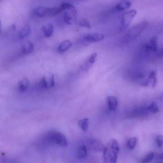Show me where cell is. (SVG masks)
I'll use <instances>...</instances> for the list:
<instances>
[{
	"instance_id": "obj_1",
	"label": "cell",
	"mask_w": 163,
	"mask_h": 163,
	"mask_svg": "<svg viewBox=\"0 0 163 163\" xmlns=\"http://www.w3.org/2000/svg\"><path fill=\"white\" fill-rule=\"evenodd\" d=\"M120 147L117 140L112 139L104 146L103 151L104 163H117Z\"/></svg>"
},
{
	"instance_id": "obj_2",
	"label": "cell",
	"mask_w": 163,
	"mask_h": 163,
	"mask_svg": "<svg viewBox=\"0 0 163 163\" xmlns=\"http://www.w3.org/2000/svg\"><path fill=\"white\" fill-rule=\"evenodd\" d=\"M148 25V22L146 21H144L137 24L128 31L124 37V41L126 43L133 41L141 35L147 28Z\"/></svg>"
},
{
	"instance_id": "obj_3",
	"label": "cell",
	"mask_w": 163,
	"mask_h": 163,
	"mask_svg": "<svg viewBox=\"0 0 163 163\" xmlns=\"http://www.w3.org/2000/svg\"><path fill=\"white\" fill-rule=\"evenodd\" d=\"M49 142L56 144L62 147H66L68 145L67 138L63 133L58 131L51 130L47 135Z\"/></svg>"
},
{
	"instance_id": "obj_4",
	"label": "cell",
	"mask_w": 163,
	"mask_h": 163,
	"mask_svg": "<svg viewBox=\"0 0 163 163\" xmlns=\"http://www.w3.org/2000/svg\"><path fill=\"white\" fill-rule=\"evenodd\" d=\"M142 50L146 54L156 53L158 51V44L156 37H154L144 44L142 47Z\"/></svg>"
},
{
	"instance_id": "obj_5",
	"label": "cell",
	"mask_w": 163,
	"mask_h": 163,
	"mask_svg": "<svg viewBox=\"0 0 163 163\" xmlns=\"http://www.w3.org/2000/svg\"><path fill=\"white\" fill-rule=\"evenodd\" d=\"M137 13V11L135 10L129 11L123 13L121 18L122 27L125 28L128 27L134 18L136 17Z\"/></svg>"
},
{
	"instance_id": "obj_6",
	"label": "cell",
	"mask_w": 163,
	"mask_h": 163,
	"mask_svg": "<svg viewBox=\"0 0 163 163\" xmlns=\"http://www.w3.org/2000/svg\"><path fill=\"white\" fill-rule=\"evenodd\" d=\"M77 11L75 6H74L71 8L65 11L64 12V20L66 24L72 25L76 21Z\"/></svg>"
},
{
	"instance_id": "obj_7",
	"label": "cell",
	"mask_w": 163,
	"mask_h": 163,
	"mask_svg": "<svg viewBox=\"0 0 163 163\" xmlns=\"http://www.w3.org/2000/svg\"><path fill=\"white\" fill-rule=\"evenodd\" d=\"M41 86L46 89L52 88L55 85V77L52 73H49L43 77L40 81Z\"/></svg>"
},
{
	"instance_id": "obj_8",
	"label": "cell",
	"mask_w": 163,
	"mask_h": 163,
	"mask_svg": "<svg viewBox=\"0 0 163 163\" xmlns=\"http://www.w3.org/2000/svg\"><path fill=\"white\" fill-rule=\"evenodd\" d=\"M50 8L49 7H45V6H39L34 10V14L39 17H49Z\"/></svg>"
},
{
	"instance_id": "obj_9",
	"label": "cell",
	"mask_w": 163,
	"mask_h": 163,
	"mask_svg": "<svg viewBox=\"0 0 163 163\" xmlns=\"http://www.w3.org/2000/svg\"><path fill=\"white\" fill-rule=\"evenodd\" d=\"M84 38L86 41L91 43H96L102 41L104 38L103 34L100 33H93L88 34L84 37Z\"/></svg>"
},
{
	"instance_id": "obj_10",
	"label": "cell",
	"mask_w": 163,
	"mask_h": 163,
	"mask_svg": "<svg viewBox=\"0 0 163 163\" xmlns=\"http://www.w3.org/2000/svg\"><path fill=\"white\" fill-rule=\"evenodd\" d=\"M35 47L34 44L30 41H27L22 46L21 53L23 55H27L34 52Z\"/></svg>"
},
{
	"instance_id": "obj_11",
	"label": "cell",
	"mask_w": 163,
	"mask_h": 163,
	"mask_svg": "<svg viewBox=\"0 0 163 163\" xmlns=\"http://www.w3.org/2000/svg\"><path fill=\"white\" fill-rule=\"evenodd\" d=\"M156 84V73L155 71H152L149 74L146 82V87L154 88Z\"/></svg>"
},
{
	"instance_id": "obj_12",
	"label": "cell",
	"mask_w": 163,
	"mask_h": 163,
	"mask_svg": "<svg viewBox=\"0 0 163 163\" xmlns=\"http://www.w3.org/2000/svg\"><path fill=\"white\" fill-rule=\"evenodd\" d=\"M150 113L148 110V106L138 107L133 110L132 114L134 116H146Z\"/></svg>"
},
{
	"instance_id": "obj_13",
	"label": "cell",
	"mask_w": 163,
	"mask_h": 163,
	"mask_svg": "<svg viewBox=\"0 0 163 163\" xmlns=\"http://www.w3.org/2000/svg\"><path fill=\"white\" fill-rule=\"evenodd\" d=\"M107 102L108 107L111 110H115L118 105V101L115 96H108L107 98Z\"/></svg>"
},
{
	"instance_id": "obj_14",
	"label": "cell",
	"mask_w": 163,
	"mask_h": 163,
	"mask_svg": "<svg viewBox=\"0 0 163 163\" xmlns=\"http://www.w3.org/2000/svg\"><path fill=\"white\" fill-rule=\"evenodd\" d=\"M72 46V43L70 40H66L60 43L58 47L59 53H63L69 50Z\"/></svg>"
},
{
	"instance_id": "obj_15",
	"label": "cell",
	"mask_w": 163,
	"mask_h": 163,
	"mask_svg": "<svg viewBox=\"0 0 163 163\" xmlns=\"http://www.w3.org/2000/svg\"><path fill=\"white\" fill-rule=\"evenodd\" d=\"M42 30L44 35L47 38L51 37L54 33V27L50 23H48L44 25L42 27Z\"/></svg>"
},
{
	"instance_id": "obj_16",
	"label": "cell",
	"mask_w": 163,
	"mask_h": 163,
	"mask_svg": "<svg viewBox=\"0 0 163 163\" xmlns=\"http://www.w3.org/2000/svg\"><path fill=\"white\" fill-rule=\"evenodd\" d=\"M29 86V82L28 79L26 78L20 81L18 84V89L19 91L21 92H23L26 91Z\"/></svg>"
},
{
	"instance_id": "obj_17",
	"label": "cell",
	"mask_w": 163,
	"mask_h": 163,
	"mask_svg": "<svg viewBox=\"0 0 163 163\" xmlns=\"http://www.w3.org/2000/svg\"><path fill=\"white\" fill-rule=\"evenodd\" d=\"M132 5V3L130 2L127 1H123L120 2L115 6V8L117 11H121L125 10L129 8Z\"/></svg>"
},
{
	"instance_id": "obj_18",
	"label": "cell",
	"mask_w": 163,
	"mask_h": 163,
	"mask_svg": "<svg viewBox=\"0 0 163 163\" xmlns=\"http://www.w3.org/2000/svg\"><path fill=\"white\" fill-rule=\"evenodd\" d=\"M31 32L30 27L29 25H24L18 34V37L23 39L29 36Z\"/></svg>"
},
{
	"instance_id": "obj_19",
	"label": "cell",
	"mask_w": 163,
	"mask_h": 163,
	"mask_svg": "<svg viewBox=\"0 0 163 163\" xmlns=\"http://www.w3.org/2000/svg\"><path fill=\"white\" fill-rule=\"evenodd\" d=\"M91 147L92 149L95 152H103L104 146L100 141L93 140L91 143Z\"/></svg>"
},
{
	"instance_id": "obj_20",
	"label": "cell",
	"mask_w": 163,
	"mask_h": 163,
	"mask_svg": "<svg viewBox=\"0 0 163 163\" xmlns=\"http://www.w3.org/2000/svg\"><path fill=\"white\" fill-rule=\"evenodd\" d=\"M77 156L80 159L85 158L87 156V149L86 146L81 145L77 149Z\"/></svg>"
},
{
	"instance_id": "obj_21",
	"label": "cell",
	"mask_w": 163,
	"mask_h": 163,
	"mask_svg": "<svg viewBox=\"0 0 163 163\" xmlns=\"http://www.w3.org/2000/svg\"><path fill=\"white\" fill-rule=\"evenodd\" d=\"M97 57V53L94 52V53H92L91 55L89 57V58H88V60H87V62L85 64V67H84V69L85 70L89 69L91 67L93 64L95 63Z\"/></svg>"
},
{
	"instance_id": "obj_22",
	"label": "cell",
	"mask_w": 163,
	"mask_h": 163,
	"mask_svg": "<svg viewBox=\"0 0 163 163\" xmlns=\"http://www.w3.org/2000/svg\"><path fill=\"white\" fill-rule=\"evenodd\" d=\"M78 125L79 127L83 131H87L89 127V120L87 118L78 121Z\"/></svg>"
},
{
	"instance_id": "obj_23",
	"label": "cell",
	"mask_w": 163,
	"mask_h": 163,
	"mask_svg": "<svg viewBox=\"0 0 163 163\" xmlns=\"http://www.w3.org/2000/svg\"><path fill=\"white\" fill-rule=\"evenodd\" d=\"M64 11L60 5L56 7H51L50 8V15L49 17H54L55 15L59 14L60 12Z\"/></svg>"
},
{
	"instance_id": "obj_24",
	"label": "cell",
	"mask_w": 163,
	"mask_h": 163,
	"mask_svg": "<svg viewBox=\"0 0 163 163\" xmlns=\"http://www.w3.org/2000/svg\"><path fill=\"white\" fill-rule=\"evenodd\" d=\"M137 139L136 137H133L129 139L127 143L128 147L131 150H133L137 145Z\"/></svg>"
},
{
	"instance_id": "obj_25",
	"label": "cell",
	"mask_w": 163,
	"mask_h": 163,
	"mask_svg": "<svg viewBox=\"0 0 163 163\" xmlns=\"http://www.w3.org/2000/svg\"><path fill=\"white\" fill-rule=\"evenodd\" d=\"M148 110L149 112L151 113H156L159 111V108L157 104L155 102H152L148 106Z\"/></svg>"
},
{
	"instance_id": "obj_26",
	"label": "cell",
	"mask_w": 163,
	"mask_h": 163,
	"mask_svg": "<svg viewBox=\"0 0 163 163\" xmlns=\"http://www.w3.org/2000/svg\"><path fill=\"white\" fill-rule=\"evenodd\" d=\"M155 157V154L153 152H150L149 154H147L144 158L141 160L142 163H148L151 162Z\"/></svg>"
},
{
	"instance_id": "obj_27",
	"label": "cell",
	"mask_w": 163,
	"mask_h": 163,
	"mask_svg": "<svg viewBox=\"0 0 163 163\" xmlns=\"http://www.w3.org/2000/svg\"><path fill=\"white\" fill-rule=\"evenodd\" d=\"M79 25L81 27L87 28V29H90L92 27L90 22L89 21L88 19L86 18H83L82 19H81L79 22Z\"/></svg>"
},
{
	"instance_id": "obj_28",
	"label": "cell",
	"mask_w": 163,
	"mask_h": 163,
	"mask_svg": "<svg viewBox=\"0 0 163 163\" xmlns=\"http://www.w3.org/2000/svg\"><path fill=\"white\" fill-rule=\"evenodd\" d=\"M156 142L159 147H161L163 145V136H159L156 138Z\"/></svg>"
},
{
	"instance_id": "obj_29",
	"label": "cell",
	"mask_w": 163,
	"mask_h": 163,
	"mask_svg": "<svg viewBox=\"0 0 163 163\" xmlns=\"http://www.w3.org/2000/svg\"><path fill=\"white\" fill-rule=\"evenodd\" d=\"M156 56L158 57H163V48L157 51Z\"/></svg>"
},
{
	"instance_id": "obj_30",
	"label": "cell",
	"mask_w": 163,
	"mask_h": 163,
	"mask_svg": "<svg viewBox=\"0 0 163 163\" xmlns=\"http://www.w3.org/2000/svg\"><path fill=\"white\" fill-rule=\"evenodd\" d=\"M159 159H161V160H163V153H162L161 155L159 156Z\"/></svg>"
},
{
	"instance_id": "obj_31",
	"label": "cell",
	"mask_w": 163,
	"mask_h": 163,
	"mask_svg": "<svg viewBox=\"0 0 163 163\" xmlns=\"http://www.w3.org/2000/svg\"><path fill=\"white\" fill-rule=\"evenodd\" d=\"M1 21H0V28H1Z\"/></svg>"
},
{
	"instance_id": "obj_32",
	"label": "cell",
	"mask_w": 163,
	"mask_h": 163,
	"mask_svg": "<svg viewBox=\"0 0 163 163\" xmlns=\"http://www.w3.org/2000/svg\"><path fill=\"white\" fill-rule=\"evenodd\" d=\"M163 163V162H158V163Z\"/></svg>"
}]
</instances>
